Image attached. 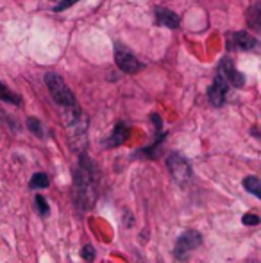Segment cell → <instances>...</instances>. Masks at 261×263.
Wrapping results in <instances>:
<instances>
[{
	"label": "cell",
	"mask_w": 261,
	"mask_h": 263,
	"mask_svg": "<svg viewBox=\"0 0 261 263\" xmlns=\"http://www.w3.org/2000/svg\"><path fill=\"white\" fill-rule=\"evenodd\" d=\"M97 181H98V170L95 167V163L86 154H81L79 167L75 170V177H74V192L77 202H79L84 210L93 208L95 201H97V195H98Z\"/></svg>",
	"instance_id": "obj_1"
},
{
	"label": "cell",
	"mask_w": 261,
	"mask_h": 263,
	"mask_svg": "<svg viewBox=\"0 0 261 263\" xmlns=\"http://www.w3.org/2000/svg\"><path fill=\"white\" fill-rule=\"evenodd\" d=\"M45 85H47L48 91H50V97L54 99V102L57 106L66 109L77 106V100H75L72 89L66 86V83L57 74H52V72L45 74Z\"/></svg>",
	"instance_id": "obj_2"
},
{
	"label": "cell",
	"mask_w": 261,
	"mask_h": 263,
	"mask_svg": "<svg viewBox=\"0 0 261 263\" xmlns=\"http://www.w3.org/2000/svg\"><path fill=\"white\" fill-rule=\"evenodd\" d=\"M201 244H202L201 233H197V231H186V233H182L177 238V242H175L174 254H175V258L177 260L186 262V260L190 258V254L201 247Z\"/></svg>",
	"instance_id": "obj_3"
},
{
	"label": "cell",
	"mask_w": 261,
	"mask_h": 263,
	"mask_svg": "<svg viewBox=\"0 0 261 263\" xmlns=\"http://www.w3.org/2000/svg\"><path fill=\"white\" fill-rule=\"evenodd\" d=\"M167 167L170 170L172 177L177 181L179 184L188 183L191 179V167L181 154H170L167 158Z\"/></svg>",
	"instance_id": "obj_4"
},
{
	"label": "cell",
	"mask_w": 261,
	"mask_h": 263,
	"mask_svg": "<svg viewBox=\"0 0 261 263\" xmlns=\"http://www.w3.org/2000/svg\"><path fill=\"white\" fill-rule=\"evenodd\" d=\"M227 89H229L227 81H225L220 74H217V77H215V81H213V85H211L210 89H208V99H210V102L213 104L215 108H220V106L225 102Z\"/></svg>",
	"instance_id": "obj_5"
},
{
	"label": "cell",
	"mask_w": 261,
	"mask_h": 263,
	"mask_svg": "<svg viewBox=\"0 0 261 263\" xmlns=\"http://www.w3.org/2000/svg\"><path fill=\"white\" fill-rule=\"evenodd\" d=\"M115 63L126 74H136V72H140L143 68V65L130 52L124 50V48H117V52H115Z\"/></svg>",
	"instance_id": "obj_6"
},
{
	"label": "cell",
	"mask_w": 261,
	"mask_h": 263,
	"mask_svg": "<svg viewBox=\"0 0 261 263\" xmlns=\"http://www.w3.org/2000/svg\"><path fill=\"white\" fill-rule=\"evenodd\" d=\"M218 74L227 81L229 86H234V88H242L245 79H243V75L234 68V63L229 59V57H224L222 61H220L218 66Z\"/></svg>",
	"instance_id": "obj_7"
},
{
	"label": "cell",
	"mask_w": 261,
	"mask_h": 263,
	"mask_svg": "<svg viewBox=\"0 0 261 263\" xmlns=\"http://www.w3.org/2000/svg\"><path fill=\"white\" fill-rule=\"evenodd\" d=\"M258 40L254 36H251L249 33L245 31H240V33H234L229 36L227 40V48H242V50H252V48L256 47Z\"/></svg>",
	"instance_id": "obj_8"
},
{
	"label": "cell",
	"mask_w": 261,
	"mask_h": 263,
	"mask_svg": "<svg viewBox=\"0 0 261 263\" xmlns=\"http://www.w3.org/2000/svg\"><path fill=\"white\" fill-rule=\"evenodd\" d=\"M129 138V127L126 124H117L115 129H113L111 136L106 140V149H113V147H120L122 143H126V140Z\"/></svg>",
	"instance_id": "obj_9"
},
{
	"label": "cell",
	"mask_w": 261,
	"mask_h": 263,
	"mask_svg": "<svg viewBox=\"0 0 261 263\" xmlns=\"http://www.w3.org/2000/svg\"><path fill=\"white\" fill-rule=\"evenodd\" d=\"M156 20L159 25H165L168 29H177L179 27V16L174 11L167 9V7H158L156 9Z\"/></svg>",
	"instance_id": "obj_10"
},
{
	"label": "cell",
	"mask_w": 261,
	"mask_h": 263,
	"mask_svg": "<svg viewBox=\"0 0 261 263\" xmlns=\"http://www.w3.org/2000/svg\"><path fill=\"white\" fill-rule=\"evenodd\" d=\"M243 188L251 192L252 195H256V197H261V181L258 175H249V177L243 179Z\"/></svg>",
	"instance_id": "obj_11"
},
{
	"label": "cell",
	"mask_w": 261,
	"mask_h": 263,
	"mask_svg": "<svg viewBox=\"0 0 261 263\" xmlns=\"http://www.w3.org/2000/svg\"><path fill=\"white\" fill-rule=\"evenodd\" d=\"M0 100H5V102H11V104H20V97L16 93H13L7 86H4L0 83Z\"/></svg>",
	"instance_id": "obj_12"
},
{
	"label": "cell",
	"mask_w": 261,
	"mask_h": 263,
	"mask_svg": "<svg viewBox=\"0 0 261 263\" xmlns=\"http://www.w3.org/2000/svg\"><path fill=\"white\" fill-rule=\"evenodd\" d=\"M27 127H29V131L33 132L34 136H38V138H43V136H45V134H43V126H42V122H40L38 118L29 117V118H27Z\"/></svg>",
	"instance_id": "obj_13"
},
{
	"label": "cell",
	"mask_w": 261,
	"mask_h": 263,
	"mask_svg": "<svg viewBox=\"0 0 261 263\" xmlns=\"http://www.w3.org/2000/svg\"><path fill=\"white\" fill-rule=\"evenodd\" d=\"M31 188H36V190H40V188H47L48 186V175L43 174V172H38V174L33 175V179H31Z\"/></svg>",
	"instance_id": "obj_14"
},
{
	"label": "cell",
	"mask_w": 261,
	"mask_h": 263,
	"mask_svg": "<svg viewBox=\"0 0 261 263\" xmlns=\"http://www.w3.org/2000/svg\"><path fill=\"white\" fill-rule=\"evenodd\" d=\"M247 22L252 29H260V5L258 4L247 11Z\"/></svg>",
	"instance_id": "obj_15"
},
{
	"label": "cell",
	"mask_w": 261,
	"mask_h": 263,
	"mask_svg": "<svg viewBox=\"0 0 261 263\" xmlns=\"http://www.w3.org/2000/svg\"><path fill=\"white\" fill-rule=\"evenodd\" d=\"M34 202H36V210H38V213H40V217H47L48 212H50L47 199L43 197V195H36V197H34Z\"/></svg>",
	"instance_id": "obj_16"
},
{
	"label": "cell",
	"mask_w": 261,
	"mask_h": 263,
	"mask_svg": "<svg viewBox=\"0 0 261 263\" xmlns=\"http://www.w3.org/2000/svg\"><path fill=\"white\" fill-rule=\"evenodd\" d=\"M81 256H83L86 262H91V260L95 258V249L91 245H84L83 251H81Z\"/></svg>",
	"instance_id": "obj_17"
},
{
	"label": "cell",
	"mask_w": 261,
	"mask_h": 263,
	"mask_svg": "<svg viewBox=\"0 0 261 263\" xmlns=\"http://www.w3.org/2000/svg\"><path fill=\"white\" fill-rule=\"evenodd\" d=\"M242 222L245 225H258L260 224V217L254 215V213H247V215H243Z\"/></svg>",
	"instance_id": "obj_18"
},
{
	"label": "cell",
	"mask_w": 261,
	"mask_h": 263,
	"mask_svg": "<svg viewBox=\"0 0 261 263\" xmlns=\"http://www.w3.org/2000/svg\"><path fill=\"white\" fill-rule=\"evenodd\" d=\"M75 2H79V0H61L59 4L54 7V11H56V13H61V11H65V9H68V7H72Z\"/></svg>",
	"instance_id": "obj_19"
},
{
	"label": "cell",
	"mask_w": 261,
	"mask_h": 263,
	"mask_svg": "<svg viewBox=\"0 0 261 263\" xmlns=\"http://www.w3.org/2000/svg\"><path fill=\"white\" fill-rule=\"evenodd\" d=\"M251 263H258V262H256V260H252V262H251Z\"/></svg>",
	"instance_id": "obj_20"
}]
</instances>
